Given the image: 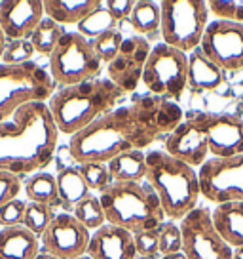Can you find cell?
Listing matches in <instances>:
<instances>
[{"label":"cell","mask_w":243,"mask_h":259,"mask_svg":"<svg viewBox=\"0 0 243 259\" xmlns=\"http://www.w3.org/2000/svg\"><path fill=\"white\" fill-rule=\"evenodd\" d=\"M180 235L187 259H234V248L217 233L207 208L190 211L180 223Z\"/></svg>","instance_id":"10"},{"label":"cell","mask_w":243,"mask_h":259,"mask_svg":"<svg viewBox=\"0 0 243 259\" xmlns=\"http://www.w3.org/2000/svg\"><path fill=\"white\" fill-rule=\"evenodd\" d=\"M57 179V193H59V200L65 204L69 210H73L76 204L84 200L89 193V187L86 185V181L82 178V174L78 168H63L55 176Z\"/></svg>","instance_id":"24"},{"label":"cell","mask_w":243,"mask_h":259,"mask_svg":"<svg viewBox=\"0 0 243 259\" xmlns=\"http://www.w3.org/2000/svg\"><path fill=\"white\" fill-rule=\"evenodd\" d=\"M101 65L103 61L93 48V40L82 36L80 32H65L49 56V74L55 84L67 88L95 80L101 73Z\"/></svg>","instance_id":"8"},{"label":"cell","mask_w":243,"mask_h":259,"mask_svg":"<svg viewBox=\"0 0 243 259\" xmlns=\"http://www.w3.org/2000/svg\"><path fill=\"white\" fill-rule=\"evenodd\" d=\"M55 94V80L34 61L0 65V122L29 103H46Z\"/></svg>","instance_id":"6"},{"label":"cell","mask_w":243,"mask_h":259,"mask_svg":"<svg viewBox=\"0 0 243 259\" xmlns=\"http://www.w3.org/2000/svg\"><path fill=\"white\" fill-rule=\"evenodd\" d=\"M40 253V240L23 225L0 229V259H34Z\"/></svg>","instance_id":"19"},{"label":"cell","mask_w":243,"mask_h":259,"mask_svg":"<svg viewBox=\"0 0 243 259\" xmlns=\"http://www.w3.org/2000/svg\"><path fill=\"white\" fill-rule=\"evenodd\" d=\"M209 14L217 16V19L243 23V0H213L207 2Z\"/></svg>","instance_id":"33"},{"label":"cell","mask_w":243,"mask_h":259,"mask_svg":"<svg viewBox=\"0 0 243 259\" xmlns=\"http://www.w3.org/2000/svg\"><path fill=\"white\" fill-rule=\"evenodd\" d=\"M150 42L145 36L124 38L118 56L106 65L108 80L116 84L122 92H133L143 80L146 59L150 56Z\"/></svg>","instance_id":"15"},{"label":"cell","mask_w":243,"mask_h":259,"mask_svg":"<svg viewBox=\"0 0 243 259\" xmlns=\"http://www.w3.org/2000/svg\"><path fill=\"white\" fill-rule=\"evenodd\" d=\"M165 153L192 168L196 166L202 168L209 154L207 136H205V113L180 122L165 138Z\"/></svg>","instance_id":"14"},{"label":"cell","mask_w":243,"mask_h":259,"mask_svg":"<svg viewBox=\"0 0 243 259\" xmlns=\"http://www.w3.org/2000/svg\"><path fill=\"white\" fill-rule=\"evenodd\" d=\"M143 82L152 96L178 99L188 86V54L167 44H158L146 59Z\"/></svg>","instance_id":"9"},{"label":"cell","mask_w":243,"mask_h":259,"mask_svg":"<svg viewBox=\"0 0 243 259\" xmlns=\"http://www.w3.org/2000/svg\"><path fill=\"white\" fill-rule=\"evenodd\" d=\"M183 251V235H180V227L175 223H163L160 227V253L171 255Z\"/></svg>","instance_id":"35"},{"label":"cell","mask_w":243,"mask_h":259,"mask_svg":"<svg viewBox=\"0 0 243 259\" xmlns=\"http://www.w3.org/2000/svg\"><path fill=\"white\" fill-rule=\"evenodd\" d=\"M99 200L106 223L120 227L131 235L152 231L165 223V211L158 194L143 183L114 181L105 191H101Z\"/></svg>","instance_id":"5"},{"label":"cell","mask_w":243,"mask_h":259,"mask_svg":"<svg viewBox=\"0 0 243 259\" xmlns=\"http://www.w3.org/2000/svg\"><path fill=\"white\" fill-rule=\"evenodd\" d=\"M234 259H243V246L234 248Z\"/></svg>","instance_id":"43"},{"label":"cell","mask_w":243,"mask_h":259,"mask_svg":"<svg viewBox=\"0 0 243 259\" xmlns=\"http://www.w3.org/2000/svg\"><path fill=\"white\" fill-rule=\"evenodd\" d=\"M135 236V248L137 255H146V257H156L160 253V227L152 231H143Z\"/></svg>","instance_id":"36"},{"label":"cell","mask_w":243,"mask_h":259,"mask_svg":"<svg viewBox=\"0 0 243 259\" xmlns=\"http://www.w3.org/2000/svg\"><path fill=\"white\" fill-rule=\"evenodd\" d=\"M76 259H91L89 255H82V257H76Z\"/></svg>","instance_id":"45"},{"label":"cell","mask_w":243,"mask_h":259,"mask_svg":"<svg viewBox=\"0 0 243 259\" xmlns=\"http://www.w3.org/2000/svg\"><path fill=\"white\" fill-rule=\"evenodd\" d=\"M25 208H27V202L23 200H12V202L4 204L2 208H0V229L2 227H16V225H21V221H23V215H25Z\"/></svg>","instance_id":"38"},{"label":"cell","mask_w":243,"mask_h":259,"mask_svg":"<svg viewBox=\"0 0 243 259\" xmlns=\"http://www.w3.org/2000/svg\"><path fill=\"white\" fill-rule=\"evenodd\" d=\"M21 187H23V183H21L19 176L12 174V171L0 170V208L4 204L16 200L17 194L21 193Z\"/></svg>","instance_id":"37"},{"label":"cell","mask_w":243,"mask_h":259,"mask_svg":"<svg viewBox=\"0 0 243 259\" xmlns=\"http://www.w3.org/2000/svg\"><path fill=\"white\" fill-rule=\"evenodd\" d=\"M122 96L124 92L116 84L106 78H95L57 90L49 97L48 107L59 134L74 136L103 114L114 111Z\"/></svg>","instance_id":"3"},{"label":"cell","mask_w":243,"mask_h":259,"mask_svg":"<svg viewBox=\"0 0 243 259\" xmlns=\"http://www.w3.org/2000/svg\"><path fill=\"white\" fill-rule=\"evenodd\" d=\"M112 181L118 183H141L146 178V154L143 151L122 153L110 162H106Z\"/></svg>","instance_id":"23"},{"label":"cell","mask_w":243,"mask_h":259,"mask_svg":"<svg viewBox=\"0 0 243 259\" xmlns=\"http://www.w3.org/2000/svg\"><path fill=\"white\" fill-rule=\"evenodd\" d=\"M116 23L118 21L110 16V12L106 10L105 2H99L97 8L78 23V32H80L82 36H86V38H97L103 32L112 31Z\"/></svg>","instance_id":"28"},{"label":"cell","mask_w":243,"mask_h":259,"mask_svg":"<svg viewBox=\"0 0 243 259\" xmlns=\"http://www.w3.org/2000/svg\"><path fill=\"white\" fill-rule=\"evenodd\" d=\"M160 259H187V255L183 253V251H178V253H171V255H163Z\"/></svg>","instance_id":"41"},{"label":"cell","mask_w":243,"mask_h":259,"mask_svg":"<svg viewBox=\"0 0 243 259\" xmlns=\"http://www.w3.org/2000/svg\"><path fill=\"white\" fill-rule=\"evenodd\" d=\"M213 227L217 229L224 242L232 248L243 246V202L232 200V202L217 204V208L211 211Z\"/></svg>","instance_id":"20"},{"label":"cell","mask_w":243,"mask_h":259,"mask_svg":"<svg viewBox=\"0 0 243 259\" xmlns=\"http://www.w3.org/2000/svg\"><path fill=\"white\" fill-rule=\"evenodd\" d=\"M222 69L211 61L200 48L188 54V86L194 90H217L222 84Z\"/></svg>","instance_id":"21"},{"label":"cell","mask_w":243,"mask_h":259,"mask_svg":"<svg viewBox=\"0 0 243 259\" xmlns=\"http://www.w3.org/2000/svg\"><path fill=\"white\" fill-rule=\"evenodd\" d=\"M59 130L48 103H29L0 122V170L38 174L53 160Z\"/></svg>","instance_id":"2"},{"label":"cell","mask_w":243,"mask_h":259,"mask_svg":"<svg viewBox=\"0 0 243 259\" xmlns=\"http://www.w3.org/2000/svg\"><path fill=\"white\" fill-rule=\"evenodd\" d=\"M53 218H55V213H53L51 206H48V204L27 202L21 225H23L25 229H29L33 235L42 236L44 231L49 227V223L53 221Z\"/></svg>","instance_id":"30"},{"label":"cell","mask_w":243,"mask_h":259,"mask_svg":"<svg viewBox=\"0 0 243 259\" xmlns=\"http://www.w3.org/2000/svg\"><path fill=\"white\" fill-rule=\"evenodd\" d=\"M89 233L73 213H57L40 236L44 251L57 259H76L88 253Z\"/></svg>","instance_id":"13"},{"label":"cell","mask_w":243,"mask_h":259,"mask_svg":"<svg viewBox=\"0 0 243 259\" xmlns=\"http://www.w3.org/2000/svg\"><path fill=\"white\" fill-rule=\"evenodd\" d=\"M162 31L163 44L185 54L200 48L203 32L209 25V8L203 0H163Z\"/></svg>","instance_id":"7"},{"label":"cell","mask_w":243,"mask_h":259,"mask_svg":"<svg viewBox=\"0 0 243 259\" xmlns=\"http://www.w3.org/2000/svg\"><path fill=\"white\" fill-rule=\"evenodd\" d=\"M131 27L139 32V34H146V36H154L160 31L162 25V10L158 2H148V0H141L135 2V8L131 12Z\"/></svg>","instance_id":"25"},{"label":"cell","mask_w":243,"mask_h":259,"mask_svg":"<svg viewBox=\"0 0 243 259\" xmlns=\"http://www.w3.org/2000/svg\"><path fill=\"white\" fill-rule=\"evenodd\" d=\"M25 194L31 202L38 204H55L59 200V193H57V179L51 174L46 171H38L33 174L31 178L25 181Z\"/></svg>","instance_id":"26"},{"label":"cell","mask_w":243,"mask_h":259,"mask_svg":"<svg viewBox=\"0 0 243 259\" xmlns=\"http://www.w3.org/2000/svg\"><path fill=\"white\" fill-rule=\"evenodd\" d=\"M135 259H158V257H146V255H137Z\"/></svg>","instance_id":"44"},{"label":"cell","mask_w":243,"mask_h":259,"mask_svg":"<svg viewBox=\"0 0 243 259\" xmlns=\"http://www.w3.org/2000/svg\"><path fill=\"white\" fill-rule=\"evenodd\" d=\"M183 122L175 101L143 96L131 105L114 109L71 136L69 151L76 162H110L122 153L143 151L160 136H169Z\"/></svg>","instance_id":"1"},{"label":"cell","mask_w":243,"mask_h":259,"mask_svg":"<svg viewBox=\"0 0 243 259\" xmlns=\"http://www.w3.org/2000/svg\"><path fill=\"white\" fill-rule=\"evenodd\" d=\"M200 50L222 71L243 69V23L211 21L203 32Z\"/></svg>","instance_id":"12"},{"label":"cell","mask_w":243,"mask_h":259,"mask_svg":"<svg viewBox=\"0 0 243 259\" xmlns=\"http://www.w3.org/2000/svg\"><path fill=\"white\" fill-rule=\"evenodd\" d=\"M34 259H57V257L55 255H51V253H48V251H40Z\"/></svg>","instance_id":"42"},{"label":"cell","mask_w":243,"mask_h":259,"mask_svg":"<svg viewBox=\"0 0 243 259\" xmlns=\"http://www.w3.org/2000/svg\"><path fill=\"white\" fill-rule=\"evenodd\" d=\"M33 56L34 48L31 40H10L6 42V50H4L2 61H4V65H23L29 63Z\"/></svg>","instance_id":"34"},{"label":"cell","mask_w":243,"mask_h":259,"mask_svg":"<svg viewBox=\"0 0 243 259\" xmlns=\"http://www.w3.org/2000/svg\"><path fill=\"white\" fill-rule=\"evenodd\" d=\"M4 50H6V34H4L2 29H0V59H2V56H4Z\"/></svg>","instance_id":"40"},{"label":"cell","mask_w":243,"mask_h":259,"mask_svg":"<svg viewBox=\"0 0 243 259\" xmlns=\"http://www.w3.org/2000/svg\"><path fill=\"white\" fill-rule=\"evenodd\" d=\"M86 255L91 259H135V236L120 227L106 223L91 233Z\"/></svg>","instance_id":"18"},{"label":"cell","mask_w":243,"mask_h":259,"mask_svg":"<svg viewBox=\"0 0 243 259\" xmlns=\"http://www.w3.org/2000/svg\"><path fill=\"white\" fill-rule=\"evenodd\" d=\"M122 42H124V36H122L120 31H106L103 32L101 36H97L95 40H93V48L97 52L99 59L103 61V63H110L114 57L118 56V52L122 48Z\"/></svg>","instance_id":"32"},{"label":"cell","mask_w":243,"mask_h":259,"mask_svg":"<svg viewBox=\"0 0 243 259\" xmlns=\"http://www.w3.org/2000/svg\"><path fill=\"white\" fill-rule=\"evenodd\" d=\"M146 181L158 194L165 215L183 219L198 208L202 187L198 171L165 151H150L146 154Z\"/></svg>","instance_id":"4"},{"label":"cell","mask_w":243,"mask_h":259,"mask_svg":"<svg viewBox=\"0 0 243 259\" xmlns=\"http://www.w3.org/2000/svg\"><path fill=\"white\" fill-rule=\"evenodd\" d=\"M198 178L202 196L209 202H243V154L234 158H211L200 168Z\"/></svg>","instance_id":"11"},{"label":"cell","mask_w":243,"mask_h":259,"mask_svg":"<svg viewBox=\"0 0 243 259\" xmlns=\"http://www.w3.org/2000/svg\"><path fill=\"white\" fill-rule=\"evenodd\" d=\"M99 0H46L44 16L59 25H78L97 8Z\"/></svg>","instance_id":"22"},{"label":"cell","mask_w":243,"mask_h":259,"mask_svg":"<svg viewBox=\"0 0 243 259\" xmlns=\"http://www.w3.org/2000/svg\"><path fill=\"white\" fill-rule=\"evenodd\" d=\"M73 211L74 218L78 219L88 231H97L103 225H106L105 211H103L99 196H95V194H88L84 200H80L74 206Z\"/></svg>","instance_id":"29"},{"label":"cell","mask_w":243,"mask_h":259,"mask_svg":"<svg viewBox=\"0 0 243 259\" xmlns=\"http://www.w3.org/2000/svg\"><path fill=\"white\" fill-rule=\"evenodd\" d=\"M82 178L86 181V185L89 187V191H105L108 185H112V176L108 171V166L103 162H86L78 166Z\"/></svg>","instance_id":"31"},{"label":"cell","mask_w":243,"mask_h":259,"mask_svg":"<svg viewBox=\"0 0 243 259\" xmlns=\"http://www.w3.org/2000/svg\"><path fill=\"white\" fill-rule=\"evenodd\" d=\"M44 19L40 0H4L0 2V29L10 40H27Z\"/></svg>","instance_id":"17"},{"label":"cell","mask_w":243,"mask_h":259,"mask_svg":"<svg viewBox=\"0 0 243 259\" xmlns=\"http://www.w3.org/2000/svg\"><path fill=\"white\" fill-rule=\"evenodd\" d=\"M205 136L213 158L243 154V120L234 114L205 113Z\"/></svg>","instance_id":"16"},{"label":"cell","mask_w":243,"mask_h":259,"mask_svg":"<svg viewBox=\"0 0 243 259\" xmlns=\"http://www.w3.org/2000/svg\"><path fill=\"white\" fill-rule=\"evenodd\" d=\"M105 6L116 21H122L126 17H131L135 2H131V0H108V2H105Z\"/></svg>","instance_id":"39"},{"label":"cell","mask_w":243,"mask_h":259,"mask_svg":"<svg viewBox=\"0 0 243 259\" xmlns=\"http://www.w3.org/2000/svg\"><path fill=\"white\" fill-rule=\"evenodd\" d=\"M63 36H65L63 25L55 23L49 17H44L33 31V34L29 36V40L33 44L34 52H38L40 56H51Z\"/></svg>","instance_id":"27"}]
</instances>
